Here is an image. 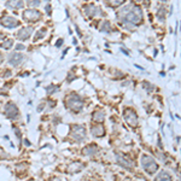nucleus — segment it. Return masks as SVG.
Returning <instances> with one entry per match:
<instances>
[{"instance_id":"f257e3e1","label":"nucleus","mask_w":181,"mask_h":181,"mask_svg":"<svg viewBox=\"0 0 181 181\" xmlns=\"http://www.w3.org/2000/svg\"><path fill=\"white\" fill-rule=\"evenodd\" d=\"M65 106L74 112H80L83 108V100L76 93H70L65 97Z\"/></svg>"},{"instance_id":"f03ea898","label":"nucleus","mask_w":181,"mask_h":181,"mask_svg":"<svg viewBox=\"0 0 181 181\" xmlns=\"http://www.w3.org/2000/svg\"><path fill=\"white\" fill-rule=\"evenodd\" d=\"M141 164L144 167V169L150 173V174H153L157 169H158V165L157 163L155 162V159L151 157V156H147V155H144L143 158H141Z\"/></svg>"},{"instance_id":"7ed1b4c3","label":"nucleus","mask_w":181,"mask_h":181,"mask_svg":"<svg viewBox=\"0 0 181 181\" xmlns=\"http://www.w3.org/2000/svg\"><path fill=\"white\" fill-rule=\"evenodd\" d=\"M70 137H71V139L74 141L82 143L84 140V138H86V129H84V127H82V126H74Z\"/></svg>"},{"instance_id":"20e7f679","label":"nucleus","mask_w":181,"mask_h":181,"mask_svg":"<svg viewBox=\"0 0 181 181\" xmlns=\"http://www.w3.org/2000/svg\"><path fill=\"white\" fill-rule=\"evenodd\" d=\"M0 23H2V26H4L5 28H9V29H12V28H16L20 26V21L11 16H4L0 20Z\"/></svg>"},{"instance_id":"39448f33","label":"nucleus","mask_w":181,"mask_h":181,"mask_svg":"<svg viewBox=\"0 0 181 181\" xmlns=\"http://www.w3.org/2000/svg\"><path fill=\"white\" fill-rule=\"evenodd\" d=\"M23 17H24V20L28 21V22H36V21L40 20L41 14H40L38 10L29 9V10H27V11L23 12Z\"/></svg>"},{"instance_id":"423d86ee","label":"nucleus","mask_w":181,"mask_h":181,"mask_svg":"<svg viewBox=\"0 0 181 181\" xmlns=\"http://www.w3.org/2000/svg\"><path fill=\"white\" fill-rule=\"evenodd\" d=\"M5 115L10 120H15L18 116V109L14 103H8L5 105Z\"/></svg>"},{"instance_id":"0eeeda50","label":"nucleus","mask_w":181,"mask_h":181,"mask_svg":"<svg viewBox=\"0 0 181 181\" xmlns=\"http://www.w3.org/2000/svg\"><path fill=\"white\" fill-rule=\"evenodd\" d=\"M23 60H24V56L20 52H12L9 56V63L12 66H18L20 64H22Z\"/></svg>"},{"instance_id":"6e6552de","label":"nucleus","mask_w":181,"mask_h":181,"mask_svg":"<svg viewBox=\"0 0 181 181\" xmlns=\"http://www.w3.org/2000/svg\"><path fill=\"white\" fill-rule=\"evenodd\" d=\"M116 163L123 168H127L128 170H132L134 168V164L133 162H130L129 159H127L124 156L120 155V153H116Z\"/></svg>"},{"instance_id":"1a4fd4ad","label":"nucleus","mask_w":181,"mask_h":181,"mask_svg":"<svg viewBox=\"0 0 181 181\" xmlns=\"http://www.w3.org/2000/svg\"><path fill=\"white\" fill-rule=\"evenodd\" d=\"M124 120H126L127 123L130 124L132 127H135V126L138 124V116H137V114H135L133 110H130V109H128V110L124 111Z\"/></svg>"},{"instance_id":"9d476101","label":"nucleus","mask_w":181,"mask_h":181,"mask_svg":"<svg viewBox=\"0 0 181 181\" xmlns=\"http://www.w3.org/2000/svg\"><path fill=\"white\" fill-rule=\"evenodd\" d=\"M32 33H33V28L32 27H24V28H21L16 35H17V38L20 40H27V39L30 38Z\"/></svg>"},{"instance_id":"9b49d317","label":"nucleus","mask_w":181,"mask_h":181,"mask_svg":"<svg viewBox=\"0 0 181 181\" xmlns=\"http://www.w3.org/2000/svg\"><path fill=\"white\" fill-rule=\"evenodd\" d=\"M24 6L23 0H9L6 3V8L12 9V10H20Z\"/></svg>"},{"instance_id":"f8f14e48","label":"nucleus","mask_w":181,"mask_h":181,"mask_svg":"<svg viewBox=\"0 0 181 181\" xmlns=\"http://www.w3.org/2000/svg\"><path fill=\"white\" fill-rule=\"evenodd\" d=\"M92 134H93V137H96V138H100V137H103V135H105V129H104V127L102 126V124H97V126H93L92 127Z\"/></svg>"},{"instance_id":"ddd939ff","label":"nucleus","mask_w":181,"mask_h":181,"mask_svg":"<svg viewBox=\"0 0 181 181\" xmlns=\"http://www.w3.org/2000/svg\"><path fill=\"white\" fill-rule=\"evenodd\" d=\"M83 168H84V164H83V163H81V162H74V163L69 164L68 171H69V173H77V171H81Z\"/></svg>"},{"instance_id":"4468645a","label":"nucleus","mask_w":181,"mask_h":181,"mask_svg":"<svg viewBox=\"0 0 181 181\" xmlns=\"http://www.w3.org/2000/svg\"><path fill=\"white\" fill-rule=\"evenodd\" d=\"M97 151H98V149H97L96 145H88L83 149L82 152H83L84 156H93L94 153H97Z\"/></svg>"},{"instance_id":"2eb2a0df","label":"nucleus","mask_w":181,"mask_h":181,"mask_svg":"<svg viewBox=\"0 0 181 181\" xmlns=\"http://www.w3.org/2000/svg\"><path fill=\"white\" fill-rule=\"evenodd\" d=\"M93 120L96 121V122H102L104 118H105V112L103 111V110H96L94 112H93Z\"/></svg>"},{"instance_id":"dca6fc26","label":"nucleus","mask_w":181,"mask_h":181,"mask_svg":"<svg viewBox=\"0 0 181 181\" xmlns=\"http://www.w3.org/2000/svg\"><path fill=\"white\" fill-rule=\"evenodd\" d=\"M98 11H99V9H98V8H96L94 5H89V6H87V8H86V10H84V12H86V15H87V16H94Z\"/></svg>"},{"instance_id":"f3484780","label":"nucleus","mask_w":181,"mask_h":181,"mask_svg":"<svg viewBox=\"0 0 181 181\" xmlns=\"http://www.w3.org/2000/svg\"><path fill=\"white\" fill-rule=\"evenodd\" d=\"M155 181H171V177H170V175H169L167 171H162V173L155 179Z\"/></svg>"},{"instance_id":"a211bd4d","label":"nucleus","mask_w":181,"mask_h":181,"mask_svg":"<svg viewBox=\"0 0 181 181\" xmlns=\"http://www.w3.org/2000/svg\"><path fill=\"white\" fill-rule=\"evenodd\" d=\"M58 89H59V86H57V84H50L46 88V92H47V94H53V93L57 92Z\"/></svg>"},{"instance_id":"6ab92c4d","label":"nucleus","mask_w":181,"mask_h":181,"mask_svg":"<svg viewBox=\"0 0 181 181\" xmlns=\"http://www.w3.org/2000/svg\"><path fill=\"white\" fill-rule=\"evenodd\" d=\"M46 32H47V29H46V28H41L40 30H38V32H36V34H35V40L42 39V38L46 35Z\"/></svg>"},{"instance_id":"aec40b11","label":"nucleus","mask_w":181,"mask_h":181,"mask_svg":"<svg viewBox=\"0 0 181 181\" xmlns=\"http://www.w3.org/2000/svg\"><path fill=\"white\" fill-rule=\"evenodd\" d=\"M12 46H14V40H11V39H10V40H6L5 42L2 44V47L5 48V50H10Z\"/></svg>"},{"instance_id":"412c9836","label":"nucleus","mask_w":181,"mask_h":181,"mask_svg":"<svg viewBox=\"0 0 181 181\" xmlns=\"http://www.w3.org/2000/svg\"><path fill=\"white\" fill-rule=\"evenodd\" d=\"M27 4L30 8H36L40 5V0H27Z\"/></svg>"},{"instance_id":"4be33fe9","label":"nucleus","mask_w":181,"mask_h":181,"mask_svg":"<svg viewBox=\"0 0 181 181\" xmlns=\"http://www.w3.org/2000/svg\"><path fill=\"white\" fill-rule=\"evenodd\" d=\"M102 32H110L111 30V27H110V23L109 22H104L103 23V27L100 28Z\"/></svg>"},{"instance_id":"5701e85b","label":"nucleus","mask_w":181,"mask_h":181,"mask_svg":"<svg viewBox=\"0 0 181 181\" xmlns=\"http://www.w3.org/2000/svg\"><path fill=\"white\" fill-rule=\"evenodd\" d=\"M124 0H109V3L111 6H117V5H121Z\"/></svg>"},{"instance_id":"b1692460","label":"nucleus","mask_w":181,"mask_h":181,"mask_svg":"<svg viewBox=\"0 0 181 181\" xmlns=\"http://www.w3.org/2000/svg\"><path fill=\"white\" fill-rule=\"evenodd\" d=\"M11 75H12V74H11V71H10V70H5V72L3 74V76H4V77H10Z\"/></svg>"},{"instance_id":"393cba45","label":"nucleus","mask_w":181,"mask_h":181,"mask_svg":"<svg viewBox=\"0 0 181 181\" xmlns=\"http://www.w3.org/2000/svg\"><path fill=\"white\" fill-rule=\"evenodd\" d=\"M16 48H17L18 51H23V50H24L26 47H24V45H20V44H18V45L16 46Z\"/></svg>"},{"instance_id":"a878e982","label":"nucleus","mask_w":181,"mask_h":181,"mask_svg":"<svg viewBox=\"0 0 181 181\" xmlns=\"http://www.w3.org/2000/svg\"><path fill=\"white\" fill-rule=\"evenodd\" d=\"M14 129H15V133H16V135H17V138L20 139V138H21V132H18V128H16V127H15Z\"/></svg>"},{"instance_id":"bb28decb","label":"nucleus","mask_w":181,"mask_h":181,"mask_svg":"<svg viewBox=\"0 0 181 181\" xmlns=\"http://www.w3.org/2000/svg\"><path fill=\"white\" fill-rule=\"evenodd\" d=\"M62 44H63V40H62V39H59V40L57 41V44H56V45H57V47H60V46H62Z\"/></svg>"},{"instance_id":"cd10ccee","label":"nucleus","mask_w":181,"mask_h":181,"mask_svg":"<svg viewBox=\"0 0 181 181\" xmlns=\"http://www.w3.org/2000/svg\"><path fill=\"white\" fill-rule=\"evenodd\" d=\"M46 11H47V14H50V12H51V6H50V5H47V6H46Z\"/></svg>"},{"instance_id":"c85d7f7f","label":"nucleus","mask_w":181,"mask_h":181,"mask_svg":"<svg viewBox=\"0 0 181 181\" xmlns=\"http://www.w3.org/2000/svg\"><path fill=\"white\" fill-rule=\"evenodd\" d=\"M3 62H4V56L0 53V63H3Z\"/></svg>"},{"instance_id":"c756f323","label":"nucleus","mask_w":181,"mask_h":181,"mask_svg":"<svg viewBox=\"0 0 181 181\" xmlns=\"http://www.w3.org/2000/svg\"><path fill=\"white\" fill-rule=\"evenodd\" d=\"M50 181H60V180H59L58 177H52V179H51Z\"/></svg>"},{"instance_id":"7c9ffc66","label":"nucleus","mask_w":181,"mask_h":181,"mask_svg":"<svg viewBox=\"0 0 181 181\" xmlns=\"http://www.w3.org/2000/svg\"><path fill=\"white\" fill-rule=\"evenodd\" d=\"M4 38H5V35H4V34H0V41H2Z\"/></svg>"},{"instance_id":"2f4dec72","label":"nucleus","mask_w":181,"mask_h":181,"mask_svg":"<svg viewBox=\"0 0 181 181\" xmlns=\"http://www.w3.org/2000/svg\"><path fill=\"white\" fill-rule=\"evenodd\" d=\"M24 143H26V145H27V146H29V145H30V143H29L28 140H24Z\"/></svg>"}]
</instances>
